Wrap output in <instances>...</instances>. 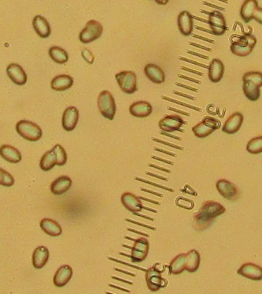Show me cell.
Listing matches in <instances>:
<instances>
[{"label": "cell", "instance_id": "23", "mask_svg": "<svg viewBox=\"0 0 262 294\" xmlns=\"http://www.w3.org/2000/svg\"><path fill=\"white\" fill-rule=\"evenodd\" d=\"M48 249L45 246H39L37 247L33 253L32 256V263L35 268L37 269H41L45 267V264L47 262L49 259Z\"/></svg>", "mask_w": 262, "mask_h": 294}, {"label": "cell", "instance_id": "60", "mask_svg": "<svg viewBox=\"0 0 262 294\" xmlns=\"http://www.w3.org/2000/svg\"><path fill=\"white\" fill-rule=\"evenodd\" d=\"M123 246H124V247H125V248L132 249V247H131V246H126V245H123Z\"/></svg>", "mask_w": 262, "mask_h": 294}, {"label": "cell", "instance_id": "12", "mask_svg": "<svg viewBox=\"0 0 262 294\" xmlns=\"http://www.w3.org/2000/svg\"><path fill=\"white\" fill-rule=\"evenodd\" d=\"M122 204L133 214L139 213L143 209L141 199L131 193H124L121 197Z\"/></svg>", "mask_w": 262, "mask_h": 294}, {"label": "cell", "instance_id": "38", "mask_svg": "<svg viewBox=\"0 0 262 294\" xmlns=\"http://www.w3.org/2000/svg\"><path fill=\"white\" fill-rule=\"evenodd\" d=\"M149 248H150V244L145 238H140V239H136L135 241V245L133 246V249H135L136 251L139 252H145L147 253L149 252Z\"/></svg>", "mask_w": 262, "mask_h": 294}, {"label": "cell", "instance_id": "50", "mask_svg": "<svg viewBox=\"0 0 262 294\" xmlns=\"http://www.w3.org/2000/svg\"><path fill=\"white\" fill-rule=\"evenodd\" d=\"M112 278L115 279V280H118V281H121V282H125V283H128V284H130V285H133V282H130V281L123 280V279L119 278V277H116V276H112Z\"/></svg>", "mask_w": 262, "mask_h": 294}, {"label": "cell", "instance_id": "36", "mask_svg": "<svg viewBox=\"0 0 262 294\" xmlns=\"http://www.w3.org/2000/svg\"><path fill=\"white\" fill-rule=\"evenodd\" d=\"M56 154V157H57V165L58 166H63L66 162V151L64 150L63 147L58 144L51 149Z\"/></svg>", "mask_w": 262, "mask_h": 294}, {"label": "cell", "instance_id": "48", "mask_svg": "<svg viewBox=\"0 0 262 294\" xmlns=\"http://www.w3.org/2000/svg\"><path fill=\"white\" fill-rule=\"evenodd\" d=\"M142 191L147 192L149 194H154V195H156V196H159V197H163L162 194H158V193H156V192L151 191V190H147V189H145V188H141Z\"/></svg>", "mask_w": 262, "mask_h": 294}, {"label": "cell", "instance_id": "13", "mask_svg": "<svg viewBox=\"0 0 262 294\" xmlns=\"http://www.w3.org/2000/svg\"><path fill=\"white\" fill-rule=\"evenodd\" d=\"M238 274L253 281L262 280V267L254 263L244 264L239 269Z\"/></svg>", "mask_w": 262, "mask_h": 294}, {"label": "cell", "instance_id": "26", "mask_svg": "<svg viewBox=\"0 0 262 294\" xmlns=\"http://www.w3.org/2000/svg\"><path fill=\"white\" fill-rule=\"evenodd\" d=\"M40 228L45 234L51 236H58L62 233V229L58 222L51 218H44L40 221Z\"/></svg>", "mask_w": 262, "mask_h": 294}, {"label": "cell", "instance_id": "46", "mask_svg": "<svg viewBox=\"0 0 262 294\" xmlns=\"http://www.w3.org/2000/svg\"><path fill=\"white\" fill-rule=\"evenodd\" d=\"M109 259H110V260H112V261H117V262H120V263L124 264V265H127V266H129V267H135V268H137V269H140V270L145 271H145H146V270H145V269H142V268H141V267H136V266H133V265H130V264H128V263H125V262H123V261H118V260H116V259H115V258L109 257Z\"/></svg>", "mask_w": 262, "mask_h": 294}, {"label": "cell", "instance_id": "8", "mask_svg": "<svg viewBox=\"0 0 262 294\" xmlns=\"http://www.w3.org/2000/svg\"><path fill=\"white\" fill-rule=\"evenodd\" d=\"M208 24L211 28L212 32L216 36H222L227 30L225 18L222 13L215 10L209 14Z\"/></svg>", "mask_w": 262, "mask_h": 294}, {"label": "cell", "instance_id": "40", "mask_svg": "<svg viewBox=\"0 0 262 294\" xmlns=\"http://www.w3.org/2000/svg\"><path fill=\"white\" fill-rule=\"evenodd\" d=\"M146 256H147V253L139 252V251L133 249V247L131 249L130 258H131L133 262H141V261H145Z\"/></svg>", "mask_w": 262, "mask_h": 294}, {"label": "cell", "instance_id": "49", "mask_svg": "<svg viewBox=\"0 0 262 294\" xmlns=\"http://www.w3.org/2000/svg\"><path fill=\"white\" fill-rule=\"evenodd\" d=\"M149 166H150V167H155V168H157V169H159V170L164 171V172H166V173H171V171L165 169V168H162V167H158V166H156V165H153V164H149Z\"/></svg>", "mask_w": 262, "mask_h": 294}, {"label": "cell", "instance_id": "6", "mask_svg": "<svg viewBox=\"0 0 262 294\" xmlns=\"http://www.w3.org/2000/svg\"><path fill=\"white\" fill-rule=\"evenodd\" d=\"M102 24L96 20H89L85 25L84 29L79 34V39L84 44L93 42L102 36Z\"/></svg>", "mask_w": 262, "mask_h": 294}, {"label": "cell", "instance_id": "16", "mask_svg": "<svg viewBox=\"0 0 262 294\" xmlns=\"http://www.w3.org/2000/svg\"><path fill=\"white\" fill-rule=\"evenodd\" d=\"M73 269L68 265L60 267L55 274L53 282L58 288H62L66 286L73 276Z\"/></svg>", "mask_w": 262, "mask_h": 294}, {"label": "cell", "instance_id": "37", "mask_svg": "<svg viewBox=\"0 0 262 294\" xmlns=\"http://www.w3.org/2000/svg\"><path fill=\"white\" fill-rule=\"evenodd\" d=\"M14 183H15V180L12 175H10V173L0 167V185L11 187L14 185Z\"/></svg>", "mask_w": 262, "mask_h": 294}, {"label": "cell", "instance_id": "34", "mask_svg": "<svg viewBox=\"0 0 262 294\" xmlns=\"http://www.w3.org/2000/svg\"><path fill=\"white\" fill-rule=\"evenodd\" d=\"M246 150L251 154H259L262 152V136L250 139L248 142Z\"/></svg>", "mask_w": 262, "mask_h": 294}, {"label": "cell", "instance_id": "55", "mask_svg": "<svg viewBox=\"0 0 262 294\" xmlns=\"http://www.w3.org/2000/svg\"><path fill=\"white\" fill-rule=\"evenodd\" d=\"M115 270L118 271V272H121L122 273H125L127 275H130V276H136V274H134V273H128L126 271L121 270V269H118V268H115Z\"/></svg>", "mask_w": 262, "mask_h": 294}, {"label": "cell", "instance_id": "2", "mask_svg": "<svg viewBox=\"0 0 262 294\" xmlns=\"http://www.w3.org/2000/svg\"><path fill=\"white\" fill-rule=\"evenodd\" d=\"M256 44V37L250 34H247L239 37L236 41L232 42L230 46V51L233 54L238 57H246L252 52Z\"/></svg>", "mask_w": 262, "mask_h": 294}, {"label": "cell", "instance_id": "29", "mask_svg": "<svg viewBox=\"0 0 262 294\" xmlns=\"http://www.w3.org/2000/svg\"><path fill=\"white\" fill-rule=\"evenodd\" d=\"M257 8H258V2L256 0H247L244 2L241 7V16L245 23H248L252 20L254 12Z\"/></svg>", "mask_w": 262, "mask_h": 294}, {"label": "cell", "instance_id": "27", "mask_svg": "<svg viewBox=\"0 0 262 294\" xmlns=\"http://www.w3.org/2000/svg\"><path fill=\"white\" fill-rule=\"evenodd\" d=\"M200 254L197 250H191L186 254V267L185 270L189 273H195L200 266Z\"/></svg>", "mask_w": 262, "mask_h": 294}, {"label": "cell", "instance_id": "56", "mask_svg": "<svg viewBox=\"0 0 262 294\" xmlns=\"http://www.w3.org/2000/svg\"><path fill=\"white\" fill-rule=\"evenodd\" d=\"M146 173H147L148 175H151V176H155V177H157V178L162 179V180H165V181H168V178H166V177H163V176H157V175H155V174H152V173H148V172H146Z\"/></svg>", "mask_w": 262, "mask_h": 294}, {"label": "cell", "instance_id": "31", "mask_svg": "<svg viewBox=\"0 0 262 294\" xmlns=\"http://www.w3.org/2000/svg\"><path fill=\"white\" fill-rule=\"evenodd\" d=\"M55 165H57V157L55 152L51 150L47 152H45L44 156L41 157L40 162V167L43 171H50L54 167Z\"/></svg>", "mask_w": 262, "mask_h": 294}, {"label": "cell", "instance_id": "57", "mask_svg": "<svg viewBox=\"0 0 262 294\" xmlns=\"http://www.w3.org/2000/svg\"><path fill=\"white\" fill-rule=\"evenodd\" d=\"M134 215H136V216H139V217H141V218H146V219H149V220H154V218H150V217H147V216H143V215H140L138 213H136V214H134Z\"/></svg>", "mask_w": 262, "mask_h": 294}, {"label": "cell", "instance_id": "61", "mask_svg": "<svg viewBox=\"0 0 262 294\" xmlns=\"http://www.w3.org/2000/svg\"><path fill=\"white\" fill-rule=\"evenodd\" d=\"M106 294H110V293H108V292H107V293H106Z\"/></svg>", "mask_w": 262, "mask_h": 294}, {"label": "cell", "instance_id": "35", "mask_svg": "<svg viewBox=\"0 0 262 294\" xmlns=\"http://www.w3.org/2000/svg\"><path fill=\"white\" fill-rule=\"evenodd\" d=\"M214 130L212 128H209L207 125H205L202 122L196 124L193 127V132L197 137L199 138H205L211 135L214 132Z\"/></svg>", "mask_w": 262, "mask_h": 294}, {"label": "cell", "instance_id": "53", "mask_svg": "<svg viewBox=\"0 0 262 294\" xmlns=\"http://www.w3.org/2000/svg\"><path fill=\"white\" fill-rule=\"evenodd\" d=\"M153 159H157L158 161H163V162H166V163L170 164V165H173V162L172 161H166V160H164L162 158L157 157H152Z\"/></svg>", "mask_w": 262, "mask_h": 294}, {"label": "cell", "instance_id": "42", "mask_svg": "<svg viewBox=\"0 0 262 294\" xmlns=\"http://www.w3.org/2000/svg\"><path fill=\"white\" fill-rule=\"evenodd\" d=\"M252 19H254L255 20L262 24V8L258 7L257 9L255 10L254 12L253 16Z\"/></svg>", "mask_w": 262, "mask_h": 294}, {"label": "cell", "instance_id": "52", "mask_svg": "<svg viewBox=\"0 0 262 294\" xmlns=\"http://www.w3.org/2000/svg\"><path fill=\"white\" fill-rule=\"evenodd\" d=\"M154 149H155L156 151H157V152H163V153H166V154H167V155L173 156V157H177V156L175 155V154H173V153H172V152H166V151H163V150H161V149L156 148V147H155V148Z\"/></svg>", "mask_w": 262, "mask_h": 294}, {"label": "cell", "instance_id": "24", "mask_svg": "<svg viewBox=\"0 0 262 294\" xmlns=\"http://www.w3.org/2000/svg\"><path fill=\"white\" fill-rule=\"evenodd\" d=\"M0 155L10 163H18L21 161V154L17 149L9 145H3L0 147Z\"/></svg>", "mask_w": 262, "mask_h": 294}, {"label": "cell", "instance_id": "18", "mask_svg": "<svg viewBox=\"0 0 262 294\" xmlns=\"http://www.w3.org/2000/svg\"><path fill=\"white\" fill-rule=\"evenodd\" d=\"M72 184H73V182L69 176H59L51 183V193L55 195H61L69 190L72 187Z\"/></svg>", "mask_w": 262, "mask_h": 294}, {"label": "cell", "instance_id": "45", "mask_svg": "<svg viewBox=\"0 0 262 294\" xmlns=\"http://www.w3.org/2000/svg\"><path fill=\"white\" fill-rule=\"evenodd\" d=\"M154 140H156L157 142L161 143V144H164V145H166V146H172V147H174L176 149H180V150H182L181 147H179V146H175V145H172V144H170V143L165 142V141H163V140H161V139H156V138H153Z\"/></svg>", "mask_w": 262, "mask_h": 294}, {"label": "cell", "instance_id": "9", "mask_svg": "<svg viewBox=\"0 0 262 294\" xmlns=\"http://www.w3.org/2000/svg\"><path fill=\"white\" fill-rule=\"evenodd\" d=\"M216 188L222 197L228 200H236L239 197L238 188L235 187V184L229 182L225 179L219 180L216 183Z\"/></svg>", "mask_w": 262, "mask_h": 294}, {"label": "cell", "instance_id": "41", "mask_svg": "<svg viewBox=\"0 0 262 294\" xmlns=\"http://www.w3.org/2000/svg\"><path fill=\"white\" fill-rule=\"evenodd\" d=\"M81 56L84 58L85 61L88 64H93L94 61V55L88 49H84L81 51Z\"/></svg>", "mask_w": 262, "mask_h": 294}, {"label": "cell", "instance_id": "3", "mask_svg": "<svg viewBox=\"0 0 262 294\" xmlns=\"http://www.w3.org/2000/svg\"><path fill=\"white\" fill-rule=\"evenodd\" d=\"M98 107L104 118L110 120L114 119L116 113V103L110 92L104 90L100 93L98 98Z\"/></svg>", "mask_w": 262, "mask_h": 294}, {"label": "cell", "instance_id": "5", "mask_svg": "<svg viewBox=\"0 0 262 294\" xmlns=\"http://www.w3.org/2000/svg\"><path fill=\"white\" fill-rule=\"evenodd\" d=\"M115 78L122 91L132 94L137 91V78L132 71H124L117 73Z\"/></svg>", "mask_w": 262, "mask_h": 294}, {"label": "cell", "instance_id": "25", "mask_svg": "<svg viewBox=\"0 0 262 294\" xmlns=\"http://www.w3.org/2000/svg\"><path fill=\"white\" fill-rule=\"evenodd\" d=\"M73 84V79L72 77L66 74L55 77L51 81V88L56 91H64L69 89Z\"/></svg>", "mask_w": 262, "mask_h": 294}, {"label": "cell", "instance_id": "33", "mask_svg": "<svg viewBox=\"0 0 262 294\" xmlns=\"http://www.w3.org/2000/svg\"><path fill=\"white\" fill-rule=\"evenodd\" d=\"M247 82L261 88L262 86V73L249 72L243 76V82Z\"/></svg>", "mask_w": 262, "mask_h": 294}, {"label": "cell", "instance_id": "30", "mask_svg": "<svg viewBox=\"0 0 262 294\" xmlns=\"http://www.w3.org/2000/svg\"><path fill=\"white\" fill-rule=\"evenodd\" d=\"M49 56L57 63H66V61H68L67 52L63 48L59 47V46H52V47H51L49 50Z\"/></svg>", "mask_w": 262, "mask_h": 294}, {"label": "cell", "instance_id": "10", "mask_svg": "<svg viewBox=\"0 0 262 294\" xmlns=\"http://www.w3.org/2000/svg\"><path fill=\"white\" fill-rule=\"evenodd\" d=\"M183 124H187V122L180 116H167L161 119L159 127L161 131L171 133L174 131H181V127Z\"/></svg>", "mask_w": 262, "mask_h": 294}, {"label": "cell", "instance_id": "43", "mask_svg": "<svg viewBox=\"0 0 262 294\" xmlns=\"http://www.w3.org/2000/svg\"><path fill=\"white\" fill-rule=\"evenodd\" d=\"M136 180H138V181H141V182H145V183H147V184H150V185H153L155 187H157V188H162V189H166L167 191L173 192L174 190L172 189V188H166V187H164V186L159 185V184H156V183H153V182H149V181H146V180H144V179L140 178V177H136Z\"/></svg>", "mask_w": 262, "mask_h": 294}, {"label": "cell", "instance_id": "20", "mask_svg": "<svg viewBox=\"0 0 262 294\" xmlns=\"http://www.w3.org/2000/svg\"><path fill=\"white\" fill-rule=\"evenodd\" d=\"M145 76L155 83H163L165 82V73L160 67L155 64H147L145 67Z\"/></svg>", "mask_w": 262, "mask_h": 294}, {"label": "cell", "instance_id": "32", "mask_svg": "<svg viewBox=\"0 0 262 294\" xmlns=\"http://www.w3.org/2000/svg\"><path fill=\"white\" fill-rule=\"evenodd\" d=\"M243 91L245 97L250 101H256L259 99L261 92L259 87L254 85L250 82H243Z\"/></svg>", "mask_w": 262, "mask_h": 294}, {"label": "cell", "instance_id": "17", "mask_svg": "<svg viewBox=\"0 0 262 294\" xmlns=\"http://www.w3.org/2000/svg\"><path fill=\"white\" fill-rule=\"evenodd\" d=\"M178 29L183 36H190L193 31V17L187 11H182L178 18Z\"/></svg>", "mask_w": 262, "mask_h": 294}, {"label": "cell", "instance_id": "28", "mask_svg": "<svg viewBox=\"0 0 262 294\" xmlns=\"http://www.w3.org/2000/svg\"><path fill=\"white\" fill-rule=\"evenodd\" d=\"M186 267V254L181 253L172 260L169 265V273L173 275L181 274L185 271Z\"/></svg>", "mask_w": 262, "mask_h": 294}, {"label": "cell", "instance_id": "19", "mask_svg": "<svg viewBox=\"0 0 262 294\" xmlns=\"http://www.w3.org/2000/svg\"><path fill=\"white\" fill-rule=\"evenodd\" d=\"M130 112L132 116L138 118H145L152 113V106L146 101H138L130 105Z\"/></svg>", "mask_w": 262, "mask_h": 294}, {"label": "cell", "instance_id": "15", "mask_svg": "<svg viewBox=\"0 0 262 294\" xmlns=\"http://www.w3.org/2000/svg\"><path fill=\"white\" fill-rule=\"evenodd\" d=\"M244 117L241 113H234L232 116H229V118L226 120L222 128V131L229 135L236 133L241 129Z\"/></svg>", "mask_w": 262, "mask_h": 294}, {"label": "cell", "instance_id": "22", "mask_svg": "<svg viewBox=\"0 0 262 294\" xmlns=\"http://www.w3.org/2000/svg\"><path fill=\"white\" fill-rule=\"evenodd\" d=\"M33 26L37 35L41 38H47L51 35V25L43 16H37L33 20Z\"/></svg>", "mask_w": 262, "mask_h": 294}, {"label": "cell", "instance_id": "51", "mask_svg": "<svg viewBox=\"0 0 262 294\" xmlns=\"http://www.w3.org/2000/svg\"><path fill=\"white\" fill-rule=\"evenodd\" d=\"M142 200L148 201V202H150V203H154V204H157V205H160V203L159 202H157V201L151 200V199H149V198H145V197H139Z\"/></svg>", "mask_w": 262, "mask_h": 294}, {"label": "cell", "instance_id": "7", "mask_svg": "<svg viewBox=\"0 0 262 294\" xmlns=\"http://www.w3.org/2000/svg\"><path fill=\"white\" fill-rule=\"evenodd\" d=\"M145 281L148 288L152 292H157L161 288H165L167 282L161 276V273L155 267H151L145 271Z\"/></svg>", "mask_w": 262, "mask_h": 294}, {"label": "cell", "instance_id": "59", "mask_svg": "<svg viewBox=\"0 0 262 294\" xmlns=\"http://www.w3.org/2000/svg\"><path fill=\"white\" fill-rule=\"evenodd\" d=\"M157 2L158 3H163V4H165V3H167L168 1H165V2H161V1H157Z\"/></svg>", "mask_w": 262, "mask_h": 294}, {"label": "cell", "instance_id": "11", "mask_svg": "<svg viewBox=\"0 0 262 294\" xmlns=\"http://www.w3.org/2000/svg\"><path fill=\"white\" fill-rule=\"evenodd\" d=\"M79 112L76 107L66 108L62 116V126L66 131H72L75 129L79 122Z\"/></svg>", "mask_w": 262, "mask_h": 294}, {"label": "cell", "instance_id": "14", "mask_svg": "<svg viewBox=\"0 0 262 294\" xmlns=\"http://www.w3.org/2000/svg\"><path fill=\"white\" fill-rule=\"evenodd\" d=\"M7 74L9 77V78L12 80V82H15L17 85H24L27 81L26 73H24L21 66H20L18 64H9L7 67Z\"/></svg>", "mask_w": 262, "mask_h": 294}, {"label": "cell", "instance_id": "58", "mask_svg": "<svg viewBox=\"0 0 262 294\" xmlns=\"http://www.w3.org/2000/svg\"><path fill=\"white\" fill-rule=\"evenodd\" d=\"M124 238H125V239H128V240H132V241H134V242H135V241H136V239H132V238H130V237H128V236H125V237H124Z\"/></svg>", "mask_w": 262, "mask_h": 294}, {"label": "cell", "instance_id": "1", "mask_svg": "<svg viewBox=\"0 0 262 294\" xmlns=\"http://www.w3.org/2000/svg\"><path fill=\"white\" fill-rule=\"evenodd\" d=\"M225 211V208L221 203L215 201H206L202 203L199 212L194 215V220L195 223L199 224V228L203 230L208 227L206 225L207 223L210 225L214 218L223 215Z\"/></svg>", "mask_w": 262, "mask_h": 294}, {"label": "cell", "instance_id": "21", "mask_svg": "<svg viewBox=\"0 0 262 294\" xmlns=\"http://www.w3.org/2000/svg\"><path fill=\"white\" fill-rule=\"evenodd\" d=\"M224 74V66L220 59H214L208 67V78L213 82H219Z\"/></svg>", "mask_w": 262, "mask_h": 294}, {"label": "cell", "instance_id": "47", "mask_svg": "<svg viewBox=\"0 0 262 294\" xmlns=\"http://www.w3.org/2000/svg\"><path fill=\"white\" fill-rule=\"evenodd\" d=\"M127 230L129 231H131V232H134V233L139 234V235H144V236L145 237L150 236L147 234L143 233V232H141V231H135V230H132V229H130V228H128Z\"/></svg>", "mask_w": 262, "mask_h": 294}, {"label": "cell", "instance_id": "4", "mask_svg": "<svg viewBox=\"0 0 262 294\" xmlns=\"http://www.w3.org/2000/svg\"><path fill=\"white\" fill-rule=\"evenodd\" d=\"M16 131L20 137L30 141H37L42 137V130L39 125L29 120L19 121Z\"/></svg>", "mask_w": 262, "mask_h": 294}, {"label": "cell", "instance_id": "54", "mask_svg": "<svg viewBox=\"0 0 262 294\" xmlns=\"http://www.w3.org/2000/svg\"><path fill=\"white\" fill-rule=\"evenodd\" d=\"M109 287H111V288H116V289H119V290H121V291L126 292V293H130V290H128V289H125V288H120V287H117V286L112 285V284H109Z\"/></svg>", "mask_w": 262, "mask_h": 294}, {"label": "cell", "instance_id": "44", "mask_svg": "<svg viewBox=\"0 0 262 294\" xmlns=\"http://www.w3.org/2000/svg\"><path fill=\"white\" fill-rule=\"evenodd\" d=\"M126 221L130 222V223H132V224H135V225H140V226H142V227L147 228L149 230H152V231H157V229L155 227H151L150 225H144V224H141V223H139V222L135 221V220H132V219H130V218H126Z\"/></svg>", "mask_w": 262, "mask_h": 294}, {"label": "cell", "instance_id": "39", "mask_svg": "<svg viewBox=\"0 0 262 294\" xmlns=\"http://www.w3.org/2000/svg\"><path fill=\"white\" fill-rule=\"evenodd\" d=\"M202 123H203L205 125L208 126V127L212 128L214 131L220 129V125H221V123H220L219 119H217V118H212V117H208V116L203 118V119H202Z\"/></svg>", "mask_w": 262, "mask_h": 294}]
</instances>
